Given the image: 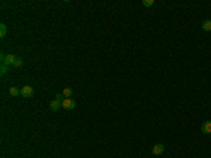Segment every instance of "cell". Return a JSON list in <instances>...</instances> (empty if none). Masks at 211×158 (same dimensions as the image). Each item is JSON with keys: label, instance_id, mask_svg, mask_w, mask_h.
<instances>
[{"label": "cell", "instance_id": "3", "mask_svg": "<svg viewBox=\"0 0 211 158\" xmlns=\"http://www.w3.org/2000/svg\"><path fill=\"white\" fill-rule=\"evenodd\" d=\"M0 58H2V64H4V65H13L17 57L13 55V54H7V55L2 54V57H0Z\"/></svg>", "mask_w": 211, "mask_h": 158}, {"label": "cell", "instance_id": "11", "mask_svg": "<svg viewBox=\"0 0 211 158\" xmlns=\"http://www.w3.org/2000/svg\"><path fill=\"white\" fill-rule=\"evenodd\" d=\"M72 93H73V90L70 88H65V89H63V93H62V95L65 96V97H70V96H72Z\"/></svg>", "mask_w": 211, "mask_h": 158}, {"label": "cell", "instance_id": "12", "mask_svg": "<svg viewBox=\"0 0 211 158\" xmlns=\"http://www.w3.org/2000/svg\"><path fill=\"white\" fill-rule=\"evenodd\" d=\"M0 72H2V75L7 74V72H9V65H4V64H2V66H0Z\"/></svg>", "mask_w": 211, "mask_h": 158}, {"label": "cell", "instance_id": "2", "mask_svg": "<svg viewBox=\"0 0 211 158\" xmlns=\"http://www.w3.org/2000/svg\"><path fill=\"white\" fill-rule=\"evenodd\" d=\"M62 107L66 109V110H72V109L76 107V102L72 97H65V99L62 100Z\"/></svg>", "mask_w": 211, "mask_h": 158}, {"label": "cell", "instance_id": "4", "mask_svg": "<svg viewBox=\"0 0 211 158\" xmlns=\"http://www.w3.org/2000/svg\"><path fill=\"white\" fill-rule=\"evenodd\" d=\"M20 95H21L23 97H31V96L34 95V89L31 88V86H28V85H27V86H23Z\"/></svg>", "mask_w": 211, "mask_h": 158}, {"label": "cell", "instance_id": "1", "mask_svg": "<svg viewBox=\"0 0 211 158\" xmlns=\"http://www.w3.org/2000/svg\"><path fill=\"white\" fill-rule=\"evenodd\" d=\"M62 100H63V95H61V93H59V95L55 96V99L52 100L51 103H49V109H51L54 113H55V112H58L59 109L62 107Z\"/></svg>", "mask_w": 211, "mask_h": 158}, {"label": "cell", "instance_id": "7", "mask_svg": "<svg viewBox=\"0 0 211 158\" xmlns=\"http://www.w3.org/2000/svg\"><path fill=\"white\" fill-rule=\"evenodd\" d=\"M201 28H203L204 31H211V20H204V21L201 23Z\"/></svg>", "mask_w": 211, "mask_h": 158}, {"label": "cell", "instance_id": "13", "mask_svg": "<svg viewBox=\"0 0 211 158\" xmlns=\"http://www.w3.org/2000/svg\"><path fill=\"white\" fill-rule=\"evenodd\" d=\"M153 0H142V4L145 6V7H151V6H153Z\"/></svg>", "mask_w": 211, "mask_h": 158}, {"label": "cell", "instance_id": "5", "mask_svg": "<svg viewBox=\"0 0 211 158\" xmlns=\"http://www.w3.org/2000/svg\"><path fill=\"white\" fill-rule=\"evenodd\" d=\"M201 133L203 134H211V120L204 121L201 124Z\"/></svg>", "mask_w": 211, "mask_h": 158}, {"label": "cell", "instance_id": "6", "mask_svg": "<svg viewBox=\"0 0 211 158\" xmlns=\"http://www.w3.org/2000/svg\"><path fill=\"white\" fill-rule=\"evenodd\" d=\"M165 151V145L163 144H155L152 147V154L153 155H160Z\"/></svg>", "mask_w": 211, "mask_h": 158}, {"label": "cell", "instance_id": "9", "mask_svg": "<svg viewBox=\"0 0 211 158\" xmlns=\"http://www.w3.org/2000/svg\"><path fill=\"white\" fill-rule=\"evenodd\" d=\"M6 34H7V27H6L4 23H2V24H0V37L3 38Z\"/></svg>", "mask_w": 211, "mask_h": 158}, {"label": "cell", "instance_id": "10", "mask_svg": "<svg viewBox=\"0 0 211 158\" xmlns=\"http://www.w3.org/2000/svg\"><path fill=\"white\" fill-rule=\"evenodd\" d=\"M23 64H24V61H23L20 57H17V58H16V61H14V64H13V66H14V68H21Z\"/></svg>", "mask_w": 211, "mask_h": 158}, {"label": "cell", "instance_id": "8", "mask_svg": "<svg viewBox=\"0 0 211 158\" xmlns=\"http://www.w3.org/2000/svg\"><path fill=\"white\" fill-rule=\"evenodd\" d=\"M9 93H10L11 96H17V95H20V93H21V89L14 88V86H13V88L9 89Z\"/></svg>", "mask_w": 211, "mask_h": 158}]
</instances>
